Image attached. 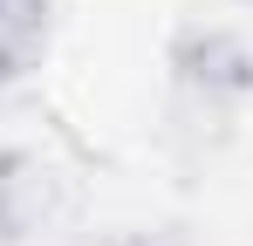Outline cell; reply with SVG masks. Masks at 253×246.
Masks as SVG:
<instances>
[{
    "label": "cell",
    "instance_id": "3957f363",
    "mask_svg": "<svg viewBox=\"0 0 253 246\" xmlns=\"http://www.w3.org/2000/svg\"><path fill=\"white\" fill-rule=\"evenodd\" d=\"M48 48V0H0V55L35 69Z\"/></svg>",
    "mask_w": 253,
    "mask_h": 246
},
{
    "label": "cell",
    "instance_id": "7a4b0ae2",
    "mask_svg": "<svg viewBox=\"0 0 253 246\" xmlns=\"http://www.w3.org/2000/svg\"><path fill=\"white\" fill-rule=\"evenodd\" d=\"M62 212V171L42 158V151H7L0 158V240L21 246L48 233Z\"/></svg>",
    "mask_w": 253,
    "mask_h": 246
},
{
    "label": "cell",
    "instance_id": "6da1fadb",
    "mask_svg": "<svg viewBox=\"0 0 253 246\" xmlns=\"http://www.w3.org/2000/svg\"><path fill=\"white\" fill-rule=\"evenodd\" d=\"M171 82L185 110L199 117H233L253 96V48L233 28H185L171 41Z\"/></svg>",
    "mask_w": 253,
    "mask_h": 246
},
{
    "label": "cell",
    "instance_id": "5b68a950",
    "mask_svg": "<svg viewBox=\"0 0 253 246\" xmlns=\"http://www.w3.org/2000/svg\"><path fill=\"white\" fill-rule=\"evenodd\" d=\"M117 246H178V240H165V233H130V240H117Z\"/></svg>",
    "mask_w": 253,
    "mask_h": 246
},
{
    "label": "cell",
    "instance_id": "277c9868",
    "mask_svg": "<svg viewBox=\"0 0 253 246\" xmlns=\"http://www.w3.org/2000/svg\"><path fill=\"white\" fill-rule=\"evenodd\" d=\"M28 76V69H21V62H14V55H0V96H7V89H14V82Z\"/></svg>",
    "mask_w": 253,
    "mask_h": 246
}]
</instances>
